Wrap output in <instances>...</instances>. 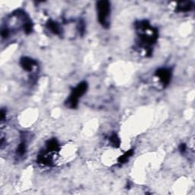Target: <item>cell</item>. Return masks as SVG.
<instances>
[{
	"label": "cell",
	"mask_w": 195,
	"mask_h": 195,
	"mask_svg": "<svg viewBox=\"0 0 195 195\" xmlns=\"http://www.w3.org/2000/svg\"><path fill=\"white\" fill-rule=\"evenodd\" d=\"M98 18L100 24L105 27H108V17L110 14V3L108 1H99L97 3Z\"/></svg>",
	"instance_id": "obj_1"
},
{
	"label": "cell",
	"mask_w": 195,
	"mask_h": 195,
	"mask_svg": "<svg viewBox=\"0 0 195 195\" xmlns=\"http://www.w3.org/2000/svg\"><path fill=\"white\" fill-rule=\"evenodd\" d=\"M88 85L85 82H82L80 84L77 85L71 93L70 96L67 100V105L71 108H75L77 107L78 101H79V98L83 95L85 92H86Z\"/></svg>",
	"instance_id": "obj_2"
},
{
	"label": "cell",
	"mask_w": 195,
	"mask_h": 195,
	"mask_svg": "<svg viewBox=\"0 0 195 195\" xmlns=\"http://www.w3.org/2000/svg\"><path fill=\"white\" fill-rule=\"evenodd\" d=\"M156 76L159 78L160 81L164 85H168L171 79V72L168 69H159L156 72Z\"/></svg>",
	"instance_id": "obj_3"
},
{
	"label": "cell",
	"mask_w": 195,
	"mask_h": 195,
	"mask_svg": "<svg viewBox=\"0 0 195 195\" xmlns=\"http://www.w3.org/2000/svg\"><path fill=\"white\" fill-rule=\"evenodd\" d=\"M35 63L30 58L24 57L21 60V65L23 67V69L26 71H31L32 70L33 66Z\"/></svg>",
	"instance_id": "obj_4"
},
{
	"label": "cell",
	"mask_w": 195,
	"mask_h": 195,
	"mask_svg": "<svg viewBox=\"0 0 195 195\" xmlns=\"http://www.w3.org/2000/svg\"><path fill=\"white\" fill-rule=\"evenodd\" d=\"M47 27L50 29V31H51V32H53V34H55V35H58V34L60 32L59 25H58L56 22H53V21H50V22L47 23Z\"/></svg>",
	"instance_id": "obj_5"
},
{
	"label": "cell",
	"mask_w": 195,
	"mask_h": 195,
	"mask_svg": "<svg viewBox=\"0 0 195 195\" xmlns=\"http://www.w3.org/2000/svg\"><path fill=\"white\" fill-rule=\"evenodd\" d=\"M47 149L50 151H56L58 148H59V144H58L57 141L56 139H51L47 142Z\"/></svg>",
	"instance_id": "obj_6"
},
{
	"label": "cell",
	"mask_w": 195,
	"mask_h": 195,
	"mask_svg": "<svg viewBox=\"0 0 195 195\" xmlns=\"http://www.w3.org/2000/svg\"><path fill=\"white\" fill-rule=\"evenodd\" d=\"M192 6H191L190 2H180V4L178 6L177 10L179 12H187L189 11Z\"/></svg>",
	"instance_id": "obj_7"
},
{
	"label": "cell",
	"mask_w": 195,
	"mask_h": 195,
	"mask_svg": "<svg viewBox=\"0 0 195 195\" xmlns=\"http://www.w3.org/2000/svg\"><path fill=\"white\" fill-rule=\"evenodd\" d=\"M133 153H134V150H129V151H127L126 152H125V153L122 156H121V157L119 158V159H118L119 162H121V163L126 162V161L128 160L129 158H130V156L133 155Z\"/></svg>",
	"instance_id": "obj_8"
},
{
	"label": "cell",
	"mask_w": 195,
	"mask_h": 195,
	"mask_svg": "<svg viewBox=\"0 0 195 195\" xmlns=\"http://www.w3.org/2000/svg\"><path fill=\"white\" fill-rule=\"evenodd\" d=\"M110 141L111 144L114 146V147H118L121 144V140H120L119 137L118 136V135L114 134L112 135L110 138Z\"/></svg>",
	"instance_id": "obj_9"
},
{
	"label": "cell",
	"mask_w": 195,
	"mask_h": 195,
	"mask_svg": "<svg viewBox=\"0 0 195 195\" xmlns=\"http://www.w3.org/2000/svg\"><path fill=\"white\" fill-rule=\"evenodd\" d=\"M26 151V145L25 143L22 142L20 143V145L18 146V149H17V154L18 155H23L25 153Z\"/></svg>",
	"instance_id": "obj_10"
},
{
	"label": "cell",
	"mask_w": 195,
	"mask_h": 195,
	"mask_svg": "<svg viewBox=\"0 0 195 195\" xmlns=\"http://www.w3.org/2000/svg\"><path fill=\"white\" fill-rule=\"evenodd\" d=\"M33 26L31 25V23L30 22H27L25 24V26H24V29H25V31L26 33H31L32 31Z\"/></svg>",
	"instance_id": "obj_11"
},
{
	"label": "cell",
	"mask_w": 195,
	"mask_h": 195,
	"mask_svg": "<svg viewBox=\"0 0 195 195\" xmlns=\"http://www.w3.org/2000/svg\"><path fill=\"white\" fill-rule=\"evenodd\" d=\"M1 35L3 38H7L8 35H9V31H8L7 29H2V31H1Z\"/></svg>",
	"instance_id": "obj_12"
},
{
	"label": "cell",
	"mask_w": 195,
	"mask_h": 195,
	"mask_svg": "<svg viewBox=\"0 0 195 195\" xmlns=\"http://www.w3.org/2000/svg\"><path fill=\"white\" fill-rule=\"evenodd\" d=\"M185 149H186V146H185V145H181V152H184V151H185Z\"/></svg>",
	"instance_id": "obj_13"
}]
</instances>
